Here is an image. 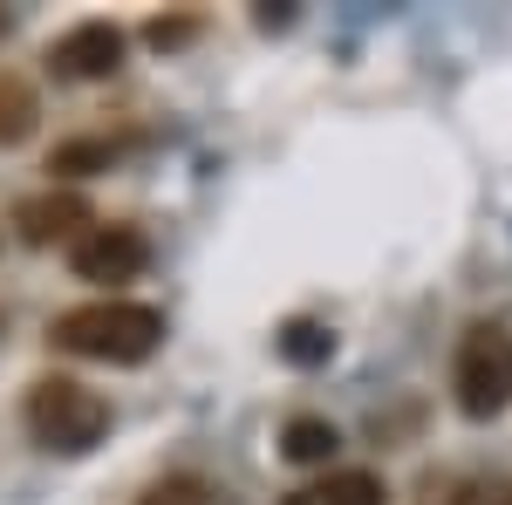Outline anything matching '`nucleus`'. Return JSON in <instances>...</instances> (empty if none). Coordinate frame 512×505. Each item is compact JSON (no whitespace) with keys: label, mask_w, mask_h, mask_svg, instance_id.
I'll use <instances>...</instances> for the list:
<instances>
[{"label":"nucleus","mask_w":512,"mask_h":505,"mask_svg":"<svg viewBox=\"0 0 512 505\" xmlns=\"http://www.w3.org/2000/svg\"><path fill=\"white\" fill-rule=\"evenodd\" d=\"M0 28H7V21H0Z\"/></svg>","instance_id":"obj_15"},{"label":"nucleus","mask_w":512,"mask_h":505,"mask_svg":"<svg viewBox=\"0 0 512 505\" xmlns=\"http://www.w3.org/2000/svg\"><path fill=\"white\" fill-rule=\"evenodd\" d=\"M35 117H41L35 89H28L21 76H0V144H21V137H35Z\"/></svg>","instance_id":"obj_9"},{"label":"nucleus","mask_w":512,"mask_h":505,"mask_svg":"<svg viewBox=\"0 0 512 505\" xmlns=\"http://www.w3.org/2000/svg\"><path fill=\"white\" fill-rule=\"evenodd\" d=\"M437 505H506V492H492V485H478V478H465L451 499H437Z\"/></svg>","instance_id":"obj_13"},{"label":"nucleus","mask_w":512,"mask_h":505,"mask_svg":"<svg viewBox=\"0 0 512 505\" xmlns=\"http://www.w3.org/2000/svg\"><path fill=\"white\" fill-rule=\"evenodd\" d=\"M137 505H226V492H219L212 478H198V471H171V478H158Z\"/></svg>","instance_id":"obj_10"},{"label":"nucleus","mask_w":512,"mask_h":505,"mask_svg":"<svg viewBox=\"0 0 512 505\" xmlns=\"http://www.w3.org/2000/svg\"><path fill=\"white\" fill-rule=\"evenodd\" d=\"M506 505H512V492H506Z\"/></svg>","instance_id":"obj_14"},{"label":"nucleus","mask_w":512,"mask_h":505,"mask_svg":"<svg viewBox=\"0 0 512 505\" xmlns=\"http://www.w3.org/2000/svg\"><path fill=\"white\" fill-rule=\"evenodd\" d=\"M451 396L465 417H499L512 403V328L499 321H472L465 342H458V362H451Z\"/></svg>","instance_id":"obj_3"},{"label":"nucleus","mask_w":512,"mask_h":505,"mask_svg":"<svg viewBox=\"0 0 512 505\" xmlns=\"http://www.w3.org/2000/svg\"><path fill=\"white\" fill-rule=\"evenodd\" d=\"M335 444H342V437H335V424H321V417H294V424L280 430V451H287L294 465H328Z\"/></svg>","instance_id":"obj_8"},{"label":"nucleus","mask_w":512,"mask_h":505,"mask_svg":"<svg viewBox=\"0 0 512 505\" xmlns=\"http://www.w3.org/2000/svg\"><path fill=\"white\" fill-rule=\"evenodd\" d=\"M308 505H383L390 492H383V478L376 471H328L315 492H301Z\"/></svg>","instance_id":"obj_7"},{"label":"nucleus","mask_w":512,"mask_h":505,"mask_svg":"<svg viewBox=\"0 0 512 505\" xmlns=\"http://www.w3.org/2000/svg\"><path fill=\"white\" fill-rule=\"evenodd\" d=\"M48 69L62 82H110L123 69V28H110V21L69 28V35L48 48Z\"/></svg>","instance_id":"obj_5"},{"label":"nucleus","mask_w":512,"mask_h":505,"mask_svg":"<svg viewBox=\"0 0 512 505\" xmlns=\"http://www.w3.org/2000/svg\"><path fill=\"white\" fill-rule=\"evenodd\" d=\"M48 335H55V349L82 355V362H117V369H130V362H151L158 355L164 314L144 308V301H123V294H103V301L69 308Z\"/></svg>","instance_id":"obj_1"},{"label":"nucleus","mask_w":512,"mask_h":505,"mask_svg":"<svg viewBox=\"0 0 512 505\" xmlns=\"http://www.w3.org/2000/svg\"><path fill=\"white\" fill-rule=\"evenodd\" d=\"M21 424H28L35 444L76 458V451H89V444L110 430V403H103L89 383H76V376H41V383H28Z\"/></svg>","instance_id":"obj_2"},{"label":"nucleus","mask_w":512,"mask_h":505,"mask_svg":"<svg viewBox=\"0 0 512 505\" xmlns=\"http://www.w3.org/2000/svg\"><path fill=\"white\" fill-rule=\"evenodd\" d=\"M110 164H117L110 137H76V144H55V157H48V171H62V178H89V171H110Z\"/></svg>","instance_id":"obj_11"},{"label":"nucleus","mask_w":512,"mask_h":505,"mask_svg":"<svg viewBox=\"0 0 512 505\" xmlns=\"http://www.w3.org/2000/svg\"><path fill=\"white\" fill-rule=\"evenodd\" d=\"M280 355H287V362H301V369H308V362H328V355H335V335L315 328V321H294V328L280 335Z\"/></svg>","instance_id":"obj_12"},{"label":"nucleus","mask_w":512,"mask_h":505,"mask_svg":"<svg viewBox=\"0 0 512 505\" xmlns=\"http://www.w3.org/2000/svg\"><path fill=\"white\" fill-rule=\"evenodd\" d=\"M69 267H76V280H89V287H123V280H144V267H151V239L137 233V226H89V233L69 246Z\"/></svg>","instance_id":"obj_4"},{"label":"nucleus","mask_w":512,"mask_h":505,"mask_svg":"<svg viewBox=\"0 0 512 505\" xmlns=\"http://www.w3.org/2000/svg\"><path fill=\"white\" fill-rule=\"evenodd\" d=\"M14 226H21L28 246H55V239H82L96 226V212H89L82 192H41V198H21L14 205Z\"/></svg>","instance_id":"obj_6"}]
</instances>
